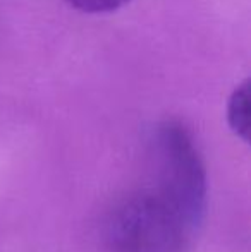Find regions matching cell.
Listing matches in <instances>:
<instances>
[{"label":"cell","mask_w":251,"mask_h":252,"mask_svg":"<svg viewBox=\"0 0 251 252\" xmlns=\"http://www.w3.org/2000/svg\"><path fill=\"white\" fill-rule=\"evenodd\" d=\"M198 230L174 202L151 186L119 197L102 225L110 252H189Z\"/></svg>","instance_id":"obj_1"},{"label":"cell","mask_w":251,"mask_h":252,"mask_svg":"<svg viewBox=\"0 0 251 252\" xmlns=\"http://www.w3.org/2000/svg\"><path fill=\"white\" fill-rule=\"evenodd\" d=\"M150 186L167 196L200 228L207 213V170L194 137L178 120H164L148 136Z\"/></svg>","instance_id":"obj_2"},{"label":"cell","mask_w":251,"mask_h":252,"mask_svg":"<svg viewBox=\"0 0 251 252\" xmlns=\"http://www.w3.org/2000/svg\"><path fill=\"white\" fill-rule=\"evenodd\" d=\"M250 88L248 81L239 84L234 91H232L231 98H229L227 105V122L231 129L234 130L236 136H239L243 141H248L250 132Z\"/></svg>","instance_id":"obj_3"},{"label":"cell","mask_w":251,"mask_h":252,"mask_svg":"<svg viewBox=\"0 0 251 252\" xmlns=\"http://www.w3.org/2000/svg\"><path fill=\"white\" fill-rule=\"evenodd\" d=\"M77 10H83L88 14H104L112 12V10L121 9L129 0H66Z\"/></svg>","instance_id":"obj_4"}]
</instances>
